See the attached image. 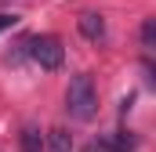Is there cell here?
<instances>
[{"label":"cell","mask_w":156,"mask_h":152,"mask_svg":"<svg viewBox=\"0 0 156 152\" xmlns=\"http://www.w3.org/2000/svg\"><path fill=\"white\" fill-rule=\"evenodd\" d=\"M18 141H22V152H44V134H40L37 123H26L22 134H18Z\"/></svg>","instance_id":"obj_6"},{"label":"cell","mask_w":156,"mask_h":152,"mask_svg":"<svg viewBox=\"0 0 156 152\" xmlns=\"http://www.w3.org/2000/svg\"><path fill=\"white\" fill-rule=\"evenodd\" d=\"M44 152H73V138H69V130H62V127L47 130V138H44Z\"/></svg>","instance_id":"obj_5"},{"label":"cell","mask_w":156,"mask_h":152,"mask_svg":"<svg viewBox=\"0 0 156 152\" xmlns=\"http://www.w3.org/2000/svg\"><path fill=\"white\" fill-rule=\"evenodd\" d=\"M76 29H80V36H83V40L102 43V40H105V18L94 15V11H87V15H80V18H76Z\"/></svg>","instance_id":"obj_3"},{"label":"cell","mask_w":156,"mask_h":152,"mask_svg":"<svg viewBox=\"0 0 156 152\" xmlns=\"http://www.w3.org/2000/svg\"><path fill=\"white\" fill-rule=\"evenodd\" d=\"M94 149H102V152H134V138H127L123 130H113V134L98 138Z\"/></svg>","instance_id":"obj_4"},{"label":"cell","mask_w":156,"mask_h":152,"mask_svg":"<svg viewBox=\"0 0 156 152\" xmlns=\"http://www.w3.org/2000/svg\"><path fill=\"white\" fill-rule=\"evenodd\" d=\"M66 112L76 123L94 119V112H98V91H94L91 73H76L69 80V87H66Z\"/></svg>","instance_id":"obj_1"},{"label":"cell","mask_w":156,"mask_h":152,"mask_svg":"<svg viewBox=\"0 0 156 152\" xmlns=\"http://www.w3.org/2000/svg\"><path fill=\"white\" fill-rule=\"evenodd\" d=\"M15 26H18V15H0V33H7Z\"/></svg>","instance_id":"obj_8"},{"label":"cell","mask_w":156,"mask_h":152,"mask_svg":"<svg viewBox=\"0 0 156 152\" xmlns=\"http://www.w3.org/2000/svg\"><path fill=\"white\" fill-rule=\"evenodd\" d=\"M142 47H145V51L156 47V18H145V22H142Z\"/></svg>","instance_id":"obj_7"},{"label":"cell","mask_w":156,"mask_h":152,"mask_svg":"<svg viewBox=\"0 0 156 152\" xmlns=\"http://www.w3.org/2000/svg\"><path fill=\"white\" fill-rule=\"evenodd\" d=\"M26 51H29V58L37 62L40 69H47V73L62 69V62H66V47H62L58 36H33V40H26Z\"/></svg>","instance_id":"obj_2"}]
</instances>
